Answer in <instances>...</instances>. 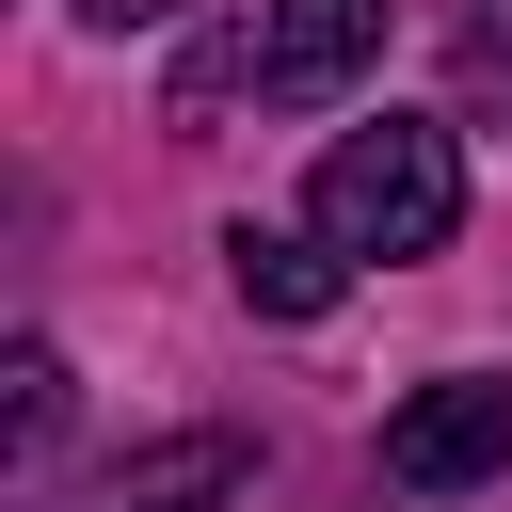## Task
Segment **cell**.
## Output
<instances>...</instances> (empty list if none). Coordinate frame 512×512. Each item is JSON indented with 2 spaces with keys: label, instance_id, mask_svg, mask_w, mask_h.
Masks as SVG:
<instances>
[{
  "label": "cell",
  "instance_id": "6da1fadb",
  "mask_svg": "<svg viewBox=\"0 0 512 512\" xmlns=\"http://www.w3.org/2000/svg\"><path fill=\"white\" fill-rule=\"evenodd\" d=\"M304 224H320L336 256H448V224H464V144H448L432 112L336 128V144H320V192H304Z\"/></svg>",
  "mask_w": 512,
  "mask_h": 512
},
{
  "label": "cell",
  "instance_id": "7a4b0ae2",
  "mask_svg": "<svg viewBox=\"0 0 512 512\" xmlns=\"http://www.w3.org/2000/svg\"><path fill=\"white\" fill-rule=\"evenodd\" d=\"M496 464H512V368H448V384H416L384 416V480L400 496H464Z\"/></svg>",
  "mask_w": 512,
  "mask_h": 512
},
{
  "label": "cell",
  "instance_id": "3957f363",
  "mask_svg": "<svg viewBox=\"0 0 512 512\" xmlns=\"http://www.w3.org/2000/svg\"><path fill=\"white\" fill-rule=\"evenodd\" d=\"M368 64H384V0H272V16H256V48H240V80H256V96H288V112L352 96Z\"/></svg>",
  "mask_w": 512,
  "mask_h": 512
},
{
  "label": "cell",
  "instance_id": "277c9868",
  "mask_svg": "<svg viewBox=\"0 0 512 512\" xmlns=\"http://www.w3.org/2000/svg\"><path fill=\"white\" fill-rule=\"evenodd\" d=\"M256 480V448L240 432H160V448H128V464H96L64 512H224Z\"/></svg>",
  "mask_w": 512,
  "mask_h": 512
},
{
  "label": "cell",
  "instance_id": "5b68a950",
  "mask_svg": "<svg viewBox=\"0 0 512 512\" xmlns=\"http://www.w3.org/2000/svg\"><path fill=\"white\" fill-rule=\"evenodd\" d=\"M336 272H352V256H336L320 224H224V288H240L256 320H320Z\"/></svg>",
  "mask_w": 512,
  "mask_h": 512
},
{
  "label": "cell",
  "instance_id": "8992f818",
  "mask_svg": "<svg viewBox=\"0 0 512 512\" xmlns=\"http://www.w3.org/2000/svg\"><path fill=\"white\" fill-rule=\"evenodd\" d=\"M0 416H16V464H48V432H64V352H48V336L0 352Z\"/></svg>",
  "mask_w": 512,
  "mask_h": 512
},
{
  "label": "cell",
  "instance_id": "52a82bcc",
  "mask_svg": "<svg viewBox=\"0 0 512 512\" xmlns=\"http://www.w3.org/2000/svg\"><path fill=\"white\" fill-rule=\"evenodd\" d=\"M448 64H464V112H512V0H448Z\"/></svg>",
  "mask_w": 512,
  "mask_h": 512
},
{
  "label": "cell",
  "instance_id": "ba28073f",
  "mask_svg": "<svg viewBox=\"0 0 512 512\" xmlns=\"http://www.w3.org/2000/svg\"><path fill=\"white\" fill-rule=\"evenodd\" d=\"M80 16H96V32H160L176 0H80Z\"/></svg>",
  "mask_w": 512,
  "mask_h": 512
}]
</instances>
